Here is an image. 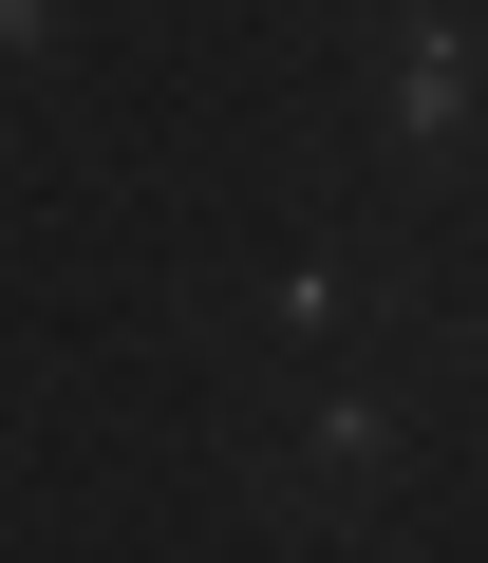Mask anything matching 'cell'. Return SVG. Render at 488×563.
Listing matches in <instances>:
<instances>
[{"instance_id": "6da1fadb", "label": "cell", "mask_w": 488, "mask_h": 563, "mask_svg": "<svg viewBox=\"0 0 488 563\" xmlns=\"http://www.w3.org/2000/svg\"><path fill=\"white\" fill-rule=\"evenodd\" d=\"M244 470H264V507H357L376 470H413V395H301Z\"/></svg>"}, {"instance_id": "7a4b0ae2", "label": "cell", "mask_w": 488, "mask_h": 563, "mask_svg": "<svg viewBox=\"0 0 488 563\" xmlns=\"http://www.w3.org/2000/svg\"><path fill=\"white\" fill-rule=\"evenodd\" d=\"M38 38H57V0H0V76H20V57H38Z\"/></svg>"}]
</instances>
